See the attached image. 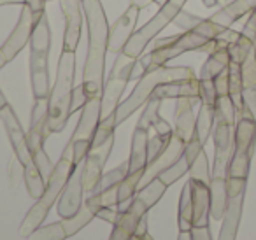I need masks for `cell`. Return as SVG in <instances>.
Masks as SVG:
<instances>
[{
  "instance_id": "obj_1",
  "label": "cell",
  "mask_w": 256,
  "mask_h": 240,
  "mask_svg": "<svg viewBox=\"0 0 256 240\" xmlns=\"http://www.w3.org/2000/svg\"><path fill=\"white\" fill-rule=\"evenodd\" d=\"M88 26V54H86L82 88L88 98L102 96L106 84V54L109 51V23L100 0H82Z\"/></svg>"
},
{
  "instance_id": "obj_2",
  "label": "cell",
  "mask_w": 256,
  "mask_h": 240,
  "mask_svg": "<svg viewBox=\"0 0 256 240\" xmlns=\"http://www.w3.org/2000/svg\"><path fill=\"white\" fill-rule=\"evenodd\" d=\"M74 168H76L74 152H72L70 146H65L60 162L54 165L53 172H51L50 179H48L46 190H44L42 196L37 198L34 207L26 212L25 219H23L22 226H20V235L28 236L30 233H34L40 224H42L44 219H46L48 214H50L51 207L54 205V202L60 198L62 191H64L65 184H67L68 177L72 176Z\"/></svg>"
},
{
  "instance_id": "obj_3",
  "label": "cell",
  "mask_w": 256,
  "mask_h": 240,
  "mask_svg": "<svg viewBox=\"0 0 256 240\" xmlns=\"http://www.w3.org/2000/svg\"><path fill=\"white\" fill-rule=\"evenodd\" d=\"M74 76H76V53L62 50L58 60V70L54 84L51 86L48 96V130L50 134H60L70 118V102L74 92Z\"/></svg>"
},
{
  "instance_id": "obj_4",
  "label": "cell",
  "mask_w": 256,
  "mask_h": 240,
  "mask_svg": "<svg viewBox=\"0 0 256 240\" xmlns=\"http://www.w3.org/2000/svg\"><path fill=\"white\" fill-rule=\"evenodd\" d=\"M196 78L195 70L192 67L186 65H179V67H154L153 70H150L148 74H144L142 78L137 81L136 88L132 90V93L128 95V98H124L123 102L118 106L116 109V124H121L123 121H126L132 116L139 107H142L148 100L151 98L154 88L164 82H172V81H186V79Z\"/></svg>"
},
{
  "instance_id": "obj_5",
  "label": "cell",
  "mask_w": 256,
  "mask_h": 240,
  "mask_svg": "<svg viewBox=\"0 0 256 240\" xmlns=\"http://www.w3.org/2000/svg\"><path fill=\"white\" fill-rule=\"evenodd\" d=\"M234 154L230 158L224 177H235V179H248L251 160L254 154L256 146V120L252 110L244 104L242 109L237 110V121L234 128Z\"/></svg>"
},
{
  "instance_id": "obj_6",
  "label": "cell",
  "mask_w": 256,
  "mask_h": 240,
  "mask_svg": "<svg viewBox=\"0 0 256 240\" xmlns=\"http://www.w3.org/2000/svg\"><path fill=\"white\" fill-rule=\"evenodd\" d=\"M188 0H167L164 6H160V11L150 20L144 26L136 30L132 39L128 40L126 46L121 53L126 54L128 58H139L146 51V48L154 40L168 25H172L174 18L184 9V4Z\"/></svg>"
},
{
  "instance_id": "obj_7",
  "label": "cell",
  "mask_w": 256,
  "mask_h": 240,
  "mask_svg": "<svg viewBox=\"0 0 256 240\" xmlns=\"http://www.w3.org/2000/svg\"><path fill=\"white\" fill-rule=\"evenodd\" d=\"M210 42V39H207L206 36L190 30V32H181L170 37H162V39H154L153 50L151 53H148V62H150V70H153L154 67H162L167 65L170 60L181 56V54L188 53V51H202L207 44Z\"/></svg>"
},
{
  "instance_id": "obj_8",
  "label": "cell",
  "mask_w": 256,
  "mask_h": 240,
  "mask_svg": "<svg viewBox=\"0 0 256 240\" xmlns=\"http://www.w3.org/2000/svg\"><path fill=\"white\" fill-rule=\"evenodd\" d=\"M100 121H102V98L93 96L82 106V112L79 116L78 126H76L74 135H72V138L67 144L72 148L76 165L84 162L86 154L92 149L93 137H95V132L98 128Z\"/></svg>"
},
{
  "instance_id": "obj_9",
  "label": "cell",
  "mask_w": 256,
  "mask_h": 240,
  "mask_svg": "<svg viewBox=\"0 0 256 240\" xmlns=\"http://www.w3.org/2000/svg\"><path fill=\"white\" fill-rule=\"evenodd\" d=\"M136 64V58H128L126 54L120 53L112 65L109 78H107L106 84H104L102 92V120L110 114L116 112L118 106L121 104V96L124 93L130 76H132V68Z\"/></svg>"
},
{
  "instance_id": "obj_10",
  "label": "cell",
  "mask_w": 256,
  "mask_h": 240,
  "mask_svg": "<svg viewBox=\"0 0 256 240\" xmlns=\"http://www.w3.org/2000/svg\"><path fill=\"white\" fill-rule=\"evenodd\" d=\"M114 146V137L107 138L104 144L95 146L90 149L82 162V188L84 193H98L102 191V177H104V165L109 158Z\"/></svg>"
},
{
  "instance_id": "obj_11",
  "label": "cell",
  "mask_w": 256,
  "mask_h": 240,
  "mask_svg": "<svg viewBox=\"0 0 256 240\" xmlns=\"http://www.w3.org/2000/svg\"><path fill=\"white\" fill-rule=\"evenodd\" d=\"M40 16L42 14L34 11L30 4L22 6V14H20L18 23H16L12 34L8 37V40H6L4 46H2V51H4L8 62L14 60V58L22 53L23 48H25L26 44H30L34 28H36V23L40 20Z\"/></svg>"
},
{
  "instance_id": "obj_12",
  "label": "cell",
  "mask_w": 256,
  "mask_h": 240,
  "mask_svg": "<svg viewBox=\"0 0 256 240\" xmlns=\"http://www.w3.org/2000/svg\"><path fill=\"white\" fill-rule=\"evenodd\" d=\"M0 121L4 124L6 128V134L9 137V142L12 146V151H14L16 158H18L20 165L25 168V166L32 165L34 158H32V151H30V146H28V138H26V134L23 130L22 123H20L18 116L14 114L12 107L6 106L0 109Z\"/></svg>"
},
{
  "instance_id": "obj_13",
  "label": "cell",
  "mask_w": 256,
  "mask_h": 240,
  "mask_svg": "<svg viewBox=\"0 0 256 240\" xmlns=\"http://www.w3.org/2000/svg\"><path fill=\"white\" fill-rule=\"evenodd\" d=\"M234 128L232 124H226L223 121H216L212 130L214 140V166L212 177H224L230 158L234 154Z\"/></svg>"
},
{
  "instance_id": "obj_14",
  "label": "cell",
  "mask_w": 256,
  "mask_h": 240,
  "mask_svg": "<svg viewBox=\"0 0 256 240\" xmlns=\"http://www.w3.org/2000/svg\"><path fill=\"white\" fill-rule=\"evenodd\" d=\"M184 149H186V142L181 140L176 134L172 135V138L167 144V148H165L164 151H162L160 154L153 160V162H150L146 165V170H144L142 179H140L139 186H137V191L142 190V188L146 186V184H150L153 179H156V177L160 176L165 168H168L170 165H174V163L178 162L182 154H184Z\"/></svg>"
},
{
  "instance_id": "obj_15",
  "label": "cell",
  "mask_w": 256,
  "mask_h": 240,
  "mask_svg": "<svg viewBox=\"0 0 256 240\" xmlns=\"http://www.w3.org/2000/svg\"><path fill=\"white\" fill-rule=\"evenodd\" d=\"M82 194H84V188H82V162H81L79 165H76L74 172L68 177L64 191H62L60 198H58L56 210L62 219L72 218L81 208Z\"/></svg>"
},
{
  "instance_id": "obj_16",
  "label": "cell",
  "mask_w": 256,
  "mask_h": 240,
  "mask_svg": "<svg viewBox=\"0 0 256 240\" xmlns=\"http://www.w3.org/2000/svg\"><path fill=\"white\" fill-rule=\"evenodd\" d=\"M140 9L136 6H128V9L114 22V25L109 30V51L120 54L126 42L132 39V36L137 30Z\"/></svg>"
},
{
  "instance_id": "obj_17",
  "label": "cell",
  "mask_w": 256,
  "mask_h": 240,
  "mask_svg": "<svg viewBox=\"0 0 256 240\" xmlns=\"http://www.w3.org/2000/svg\"><path fill=\"white\" fill-rule=\"evenodd\" d=\"M60 8L65 16L64 51L76 53L82 28V0H60Z\"/></svg>"
},
{
  "instance_id": "obj_18",
  "label": "cell",
  "mask_w": 256,
  "mask_h": 240,
  "mask_svg": "<svg viewBox=\"0 0 256 240\" xmlns=\"http://www.w3.org/2000/svg\"><path fill=\"white\" fill-rule=\"evenodd\" d=\"M48 50H32L30 48V81H32L34 98H48L51 92L50 68H48Z\"/></svg>"
},
{
  "instance_id": "obj_19",
  "label": "cell",
  "mask_w": 256,
  "mask_h": 240,
  "mask_svg": "<svg viewBox=\"0 0 256 240\" xmlns=\"http://www.w3.org/2000/svg\"><path fill=\"white\" fill-rule=\"evenodd\" d=\"M148 208L137 196H134L132 205L124 212H121L118 221L114 222V230L110 233L109 240H132L136 235V230L139 226V221L142 216L148 214Z\"/></svg>"
},
{
  "instance_id": "obj_20",
  "label": "cell",
  "mask_w": 256,
  "mask_h": 240,
  "mask_svg": "<svg viewBox=\"0 0 256 240\" xmlns=\"http://www.w3.org/2000/svg\"><path fill=\"white\" fill-rule=\"evenodd\" d=\"M48 116H50V110H48V98H39L36 100L32 109V120H30V130L26 134L28 138L30 151L36 152L39 149H44V142L50 137V130H48Z\"/></svg>"
},
{
  "instance_id": "obj_21",
  "label": "cell",
  "mask_w": 256,
  "mask_h": 240,
  "mask_svg": "<svg viewBox=\"0 0 256 240\" xmlns=\"http://www.w3.org/2000/svg\"><path fill=\"white\" fill-rule=\"evenodd\" d=\"M195 104H200V98L182 96V98L176 100V130H174V134L184 142H190L193 135L196 134L195 132L196 118H195V114H193Z\"/></svg>"
},
{
  "instance_id": "obj_22",
  "label": "cell",
  "mask_w": 256,
  "mask_h": 240,
  "mask_svg": "<svg viewBox=\"0 0 256 240\" xmlns=\"http://www.w3.org/2000/svg\"><path fill=\"white\" fill-rule=\"evenodd\" d=\"M190 190L193 202V226H209L210 218V190L209 184H204L190 177Z\"/></svg>"
},
{
  "instance_id": "obj_23",
  "label": "cell",
  "mask_w": 256,
  "mask_h": 240,
  "mask_svg": "<svg viewBox=\"0 0 256 240\" xmlns=\"http://www.w3.org/2000/svg\"><path fill=\"white\" fill-rule=\"evenodd\" d=\"M153 98L167 100V98H182V96H190V98H200V79H186V81H172L164 82V84L156 86L153 92Z\"/></svg>"
},
{
  "instance_id": "obj_24",
  "label": "cell",
  "mask_w": 256,
  "mask_h": 240,
  "mask_svg": "<svg viewBox=\"0 0 256 240\" xmlns=\"http://www.w3.org/2000/svg\"><path fill=\"white\" fill-rule=\"evenodd\" d=\"M244 196L246 193L238 194V196H230L226 204V210L223 216V224L220 230V236L218 240H235L237 238L238 224H240L242 218V207H244Z\"/></svg>"
},
{
  "instance_id": "obj_25",
  "label": "cell",
  "mask_w": 256,
  "mask_h": 240,
  "mask_svg": "<svg viewBox=\"0 0 256 240\" xmlns=\"http://www.w3.org/2000/svg\"><path fill=\"white\" fill-rule=\"evenodd\" d=\"M256 8V0H234L232 4L221 8L220 11H216L210 20L218 25L224 26V28H232L235 22H238L244 16H249V12Z\"/></svg>"
},
{
  "instance_id": "obj_26",
  "label": "cell",
  "mask_w": 256,
  "mask_h": 240,
  "mask_svg": "<svg viewBox=\"0 0 256 240\" xmlns=\"http://www.w3.org/2000/svg\"><path fill=\"white\" fill-rule=\"evenodd\" d=\"M148 140H150V130L136 126L132 135V151H130V160H128V174L146 170Z\"/></svg>"
},
{
  "instance_id": "obj_27",
  "label": "cell",
  "mask_w": 256,
  "mask_h": 240,
  "mask_svg": "<svg viewBox=\"0 0 256 240\" xmlns=\"http://www.w3.org/2000/svg\"><path fill=\"white\" fill-rule=\"evenodd\" d=\"M209 190H210V218L214 221H221L228 204L226 179L224 177H212L209 184Z\"/></svg>"
},
{
  "instance_id": "obj_28",
  "label": "cell",
  "mask_w": 256,
  "mask_h": 240,
  "mask_svg": "<svg viewBox=\"0 0 256 240\" xmlns=\"http://www.w3.org/2000/svg\"><path fill=\"white\" fill-rule=\"evenodd\" d=\"M230 65V54H228V48H218L212 53H209V58L206 64L202 65L198 79H209L212 81L216 76H220L223 70H226Z\"/></svg>"
},
{
  "instance_id": "obj_29",
  "label": "cell",
  "mask_w": 256,
  "mask_h": 240,
  "mask_svg": "<svg viewBox=\"0 0 256 240\" xmlns=\"http://www.w3.org/2000/svg\"><path fill=\"white\" fill-rule=\"evenodd\" d=\"M214 123H216V112H214V106L206 102H200V109L196 114V137L198 140L206 146V142L209 140V137L212 135Z\"/></svg>"
},
{
  "instance_id": "obj_30",
  "label": "cell",
  "mask_w": 256,
  "mask_h": 240,
  "mask_svg": "<svg viewBox=\"0 0 256 240\" xmlns=\"http://www.w3.org/2000/svg\"><path fill=\"white\" fill-rule=\"evenodd\" d=\"M179 232H192L193 228V202L190 182L182 186L181 196H179V212H178Z\"/></svg>"
},
{
  "instance_id": "obj_31",
  "label": "cell",
  "mask_w": 256,
  "mask_h": 240,
  "mask_svg": "<svg viewBox=\"0 0 256 240\" xmlns=\"http://www.w3.org/2000/svg\"><path fill=\"white\" fill-rule=\"evenodd\" d=\"M95 210H93L92 207H90L88 204H82L81 208H79L78 212H76L72 218H67V219H62V224H64L65 228V233H67V236H72L76 235V233L79 232V230H82L86 224H88L90 221H92L93 218H95Z\"/></svg>"
},
{
  "instance_id": "obj_32",
  "label": "cell",
  "mask_w": 256,
  "mask_h": 240,
  "mask_svg": "<svg viewBox=\"0 0 256 240\" xmlns=\"http://www.w3.org/2000/svg\"><path fill=\"white\" fill-rule=\"evenodd\" d=\"M228 78H230V98L234 100L235 109H242L244 107V86H242V72H240V64H235V62H230L228 65Z\"/></svg>"
},
{
  "instance_id": "obj_33",
  "label": "cell",
  "mask_w": 256,
  "mask_h": 240,
  "mask_svg": "<svg viewBox=\"0 0 256 240\" xmlns=\"http://www.w3.org/2000/svg\"><path fill=\"white\" fill-rule=\"evenodd\" d=\"M165 191H167V186L162 182L160 177H156V179H153L150 184H146L142 190L137 191L136 196L139 198L144 205H146L148 210H151V208H153L154 205L160 202V198L164 196Z\"/></svg>"
},
{
  "instance_id": "obj_34",
  "label": "cell",
  "mask_w": 256,
  "mask_h": 240,
  "mask_svg": "<svg viewBox=\"0 0 256 240\" xmlns=\"http://www.w3.org/2000/svg\"><path fill=\"white\" fill-rule=\"evenodd\" d=\"M23 179H25V184H26V191L32 198H40L46 190V179L42 177V174L39 172L36 163L32 165L25 166L23 168Z\"/></svg>"
},
{
  "instance_id": "obj_35",
  "label": "cell",
  "mask_w": 256,
  "mask_h": 240,
  "mask_svg": "<svg viewBox=\"0 0 256 240\" xmlns=\"http://www.w3.org/2000/svg\"><path fill=\"white\" fill-rule=\"evenodd\" d=\"M214 112H216V121H223V123L235 126L237 109H235V104H234V100L230 98V95L218 96L216 104H214Z\"/></svg>"
},
{
  "instance_id": "obj_36",
  "label": "cell",
  "mask_w": 256,
  "mask_h": 240,
  "mask_svg": "<svg viewBox=\"0 0 256 240\" xmlns=\"http://www.w3.org/2000/svg\"><path fill=\"white\" fill-rule=\"evenodd\" d=\"M188 172H190V163H188V160H186V156L182 154L181 158L174 163V165H170L168 168H165L158 177H160L162 182L168 188V186H172L174 182H178V180L181 179L182 176H186Z\"/></svg>"
},
{
  "instance_id": "obj_37",
  "label": "cell",
  "mask_w": 256,
  "mask_h": 240,
  "mask_svg": "<svg viewBox=\"0 0 256 240\" xmlns=\"http://www.w3.org/2000/svg\"><path fill=\"white\" fill-rule=\"evenodd\" d=\"M28 240H65L67 233H65L64 224L60 222H51L48 226H39L34 233L26 236Z\"/></svg>"
},
{
  "instance_id": "obj_38",
  "label": "cell",
  "mask_w": 256,
  "mask_h": 240,
  "mask_svg": "<svg viewBox=\"0 0 256 240\" xmlns=\"http://www.w3.org/2000/svg\"><path fill=\"white\" fill-rule=\"evenodd\" d=\"M249 53H252V40L249 37H246L244 34L240 32L238 39L235 42H232L228 46V54H230V62H235V64H240L249 56Z\"/></svg>"
},
{
  "instance_id": "obj_39",
  "label": "cell",
  "mask_w": 256,
  "mask_h": 240,
  "mask_svg": "<svg viewBox=\"0 0 256 240\" xmlns=\"http://www.w3.org/2000/svg\"><path fill=\"white\" fill-rule=\"evenodd\" d=\"M190 177L200 180V182H204V184H210L212 172H210V168H209V160H207L206 151L200 152L195 158V162L190 165Z\"/></svg>"
},
{
  "instance_id": "obj_40",
  "label": "cell",
  "mask_w": 256,
  "mask_h": 240,
  "mask_svg": "<svg viewBox=\"0 0 256 240\" xmlns=\"http://www.w3.org/2000/svg\"><path fill=\"white\" fill-rule=\"evenodd\" d=\"M162 102H164V100L153 98V96H151V98L144 104V110H142V114H140V118H139V121H137L136 126L144 128V130H151V128H153L154 120L160 116Z\"/></svg>"
},
{
  "instance_id": "obj_41",
  "label": "cell",
  "mask_w": 256,
  "mask_h": 240,
  "mask_svg": "<svg viewBox=\"0 0 256 240\" xmlns=\"http://www.w3.org/2000/svg\"><path fill=\"white\" fill-rule=\"evenodd\" d=\"M240 72H242V86H244V92H252V90H256V54H254V51L249 53V56L242 62Z\"/></svg>"
},
{
  "instance_id": "obj_42",
  "label": "cell",
  "mask_w": 256,
  "mask_h": 240,
  "mask_svg": "<svg viewBox=\"0 0 256 240\" xmlns=\"http://www.w3.org/2000/svg\"><path fill=\"white\" fill-rule=\"evenodd\" d=\"M144 176V170H139V172L128 174L120 184V202H126L130 198L136 196L137 193V186H139L140 179Z\"/></svg>"
},
{
  "instance_id": "obj_43",
  "label": "cell",
  "mask_w": 256,
  "mask_h": 240,
  "mask_svg": "<svg viewBox=\"0 0 256 240\" xmlns=\"http://www.w3.org/2000/svg\"><path fill=\"white\" fill-rule=\"evenodd\" d=\"M202 20L204 18H200V16L192 14V12H188V11H184V9H182V11L174 18L172 25L178 26L181 32H190V30H195L196 26L202 23Z\"/></svg>"
},
{
  "instance_id": "obj_44",
  "label": "cell",
  "mask_w": 256,
  "mask_h": 240,
  "mask_svg": "<svg viewBox=\"0 0 256 240\" xmlns=\"http://www.w3.org/2000/svg\"><path fill=\"white\" fill-rule=\"evenodd\" d=\"M128 176V162L121 163L120 166L112 168L110 172L104 174L102 177V190L104 188H109V186H116V184H121V180Z\"/></svg>"
},
{
  "instance_id": "obj_45",
  "label": "cell",
  "mask_w": 256,
  "mask_h": 240,
  "mask_svg": "<svg viewBox=\"0 0 256 240\" xmlns=\"http://www.w3.org/2000/svg\"><path fill=\"white\" fill-rule=\"evenodd\" d=\"M170 138L172 137H164V135H158V134H154V137H150V140H148V163L153 162L167 148Z\"/></svg>"
},
{
  "instance_id": "obj_46",
  "label": "cell",
  "mask_w": 256,
  "mask_h": 240,
  "mask_svg": "<svg viewBox=\"0 0 256 240\" xmlns=\"http://www.w3.org/2000/svg\"><path fill=\"white\" fill-rule=\"evenodd\" d=\"M32 158H34V163L37 165V168H39V172L42 174V177L48 182V179H50L51 172H53V168H54V165L51 163L50 156L46 154L44 149H39V151L32 152Z\"/></svg>"
},
{
  "instance_id": "obj_47",
  "label": "cell",
  "mask_w": 256,
  "mask_h": 240,
  "mask_svg": "<svg viewBox=\"0 0 256 240\" xmlns=\"http://www.w3.org/2000/svg\"><path fill=\"white\" fill-rule=\"evenodd\" d=\"M218 98L216 88H214V82L209 79H200V102H206L214 106Z\"/></svg>"
},
{
  "instance_id": "obj_48",
  "label": "cell",
  "mask_w": 256,
  "mask_h": 240,
  "mask_svg": "<svg viewBox=\"0 0 256 240\" xmlns=\"http://www.w3.org/2000/svg\"><path fill=\"white\" fill-rule=\"evenodd\" d=\"M202 151H204V144L198 140V137H196V134H195L192 137V140L186 142V149H184V156H186V160H188L190 165H192V163L195 162V158Z\"/></svg>"
},
{
  "instance_id": "obj_49",
  "label": "cell",
  "mask_w": 256,
  "mask_h": 240,
  "mask_svg": "<svg viewBox=\"0 0 256 240\" xmlns=\"http://www.w3.org/2000/svg\"><path fill=\"white\" fill-rule=\"evenodd\" d=\"M88 100L90 98H88V95H86L82 84H79L78 88H74V92H72V102H70V116L74 112H78L79 109H82V106H84Z\"/></svg>"
},
{
  "instance_id": "obj_50",
  "label": "cell",
  "mask_w": 256,
  "mask_h": 240,
  "mask_svg": "<svg viewBox=\"0 0 256 240\" xmlns=\"http://www.w3.org/2000/svg\"><path fill=\"white\" fill-rule=\"evenodd\" d=\"M212 82H214V88H216L218 96L228 95V92H230V78H228V68L221 72L220 76H216V78L212 79Z\"/></svg>"
},
{
  "instance_id": "obj_51",
  "label": "cell",
  "mask_w": 256,
  "mask_h": 240,
  "mask_svg": "<svg viewBox=\"0 0 256 240\" xmlns=\"http://www.w3.org/2000/svg\"><path fill=\"white\" fill-rule=\"evenodd\" d=\"M242 34H244L246 37H249L251 40L256 39V8L249 12V18H248V22H246L244 28H242Z\"/></svg>"
},
{
  "instance_id": "obj_52",
  "label": "cell",
  "mask_w": 256,
  "mask_h": 240,
  "mask_svg": "<svg viewBox=\"0 0 256 240\" xmlns=\"http://www.w3.org/2000/svg\"><path fill=\"white\" fill-rule=\"evenodd\" d=\"M153 130H154V134L164 135V137H172V135H174V130H172V126L164 120V118H160V116L154 120Z\"/></svg>"
},
{
  "instance_id": "obj_53",
  "label": "cell",
  "mask_w": 256,
  "mask_h": 240,
  "mask_svg": "<svg viewBox=\"0 0 256 240\" xmlns=\"http://www.w3.org/2000/svg\"><path fill=\"white\" fill-rule=\"evenodd\" d=\"M96 218H100V219H104V221L114 224V222L118 221V218H120V212H118L116 207H104L96 212Z\"/></svg>"
},
{
  "instance_id": "obj_54",
  "label": "cell",
  "mask_w": 256,
  "mask_h": 240,
  "mask_svg": "<svg viewBox=\"0 0 256 240\" xmlns=\"http://www.w3.org/2000/svg\"><path fill=\"white\" fill-rule=\"evenodd\" d=\"M150 232H148V214L142 216V219L139 221V226L136 230V235H134L132 240H148L150 238Z\"/></svg>"
},
{
  "instance_id": "obj_55",
  "label": "cell",
  "mask_w": 256,
  "mask_h": 240,
  "mask_svg": "<svg viewBox=\"0 0 256 240\" xmlns=\"http://www.w3.org/2000/svg\"><path fill=\"white\" fill-rule=\"evenodd\" d=\"M192 235H193V240H212L209 226H193Z\"/></svg>"
},
{
  "instance_id": "obj_56",
  "label": "cell",
  "mask_w": 256,
  "mask_h": 240,
  "mask_svg": "<svg viewBox=\"0 0 256 240\" xmlns=\"http://www.w3.org/2000/svg\"><path fill=\"white\" fill-rule=\"evenodd\" d=\"M151 4H153L151 0H130V6H136V8H139L140 11L146 9L148 6H151Z\"/></svg>"
},
{
  "instance_id": "obj_57",
  "label": "cell",
  "mask_w": 256,
  "mask_h": 240,
  "mask_svg": "<svg viewBox=\"0 0 256 240\" xmlns=\"http://www.w3.org/2000/svg\"><path fill=\"white\" fill-rule=\"evenodd\" d=\"M26 0H0V8L2 6H23Z\"/></svg>"
},
{
  "instance_id": "obj_58",
  "label": "cell",
  "mask_w": 256,
  "mask_h": 240,
  "mask_svg": "<svg viewBox=\"0 0 256 240\" xmlns=\"http://www.w3.org/2000/svg\"><path fill=\"white\" fill-rule=\"evenodd\" d=\"M178 240H193V235L192 232H179V236Z\"/></svg>"
},
{
  "instance_id": "obj_59",
  "label": "cell",
  "mask_w": 256,
  "mask_h": 240,
  "mask_svg": "<svg viewBox=\"0 0 256 240\" xmlns=\"http://www.w3.org/2000/svg\"><path fill=\"white\" fill-rule=\"evenodd\" d=\"M6 64H9V62H8V58H6L4 51H2V48H0V68H4Z\"/></svg>"
},
{
  "instance_id": "obj_60",
  "label": "cell",
  "mask_w": 256,
  "mask_h": 240,
  "mask_svg": "<svg viewBox=\"0 0 256 240\" xmlns=\"http://www.w3.org/2000/svg\"><path fill=\"white\" fill-rule=\"evenodd\" d=\"M202 4L206 6V8H216L218 0H202Z\"/></svg>"
},
{
  "instance_id": "obj_61",
  "label": "cell",
  "mask_w": 256,
  "mask_h": 240,
  "mask_svg": "<svg viewBox=\"0 0 256 240\" xmlns=\"http://www.w3.org/2000/svg\"><path fill=\"white\" fill-rule=\"evenodd\" d=\"M6 106H8V98H6L4 93H2V90H0V109L6 107Z\"/></svg>"
},
{
  "instance_id": "obj_62",
  "label": "cell",
  "mask_w": 256,
  "mask_h": 240,
  "mask_svg": "<svg viewBox=\"0 0 256 240\" xmlns=\"http://www.w3.org/2000/svg\"><path fill=\"white\" fill-rule=\"evenodd\" d=\"M234 0H218V6H221V8H224V6H228V4H232Z\"/></svg>"
},
{
  "instance_id": "obj_63",
  "label": "cell",
  "mask_w": 256,
  "mask_h": 240,
  "mask_svg": "<svg viewBox=\"0 0 256 240\" xmlns=\"http://www.w3.org/2000/svg\"><path fill=\"white\" fill-rule=\"evenodd\" d=\"M148 240H153V238H151V236H150V238H148Z\"/></svg>"
}]
</instances>
